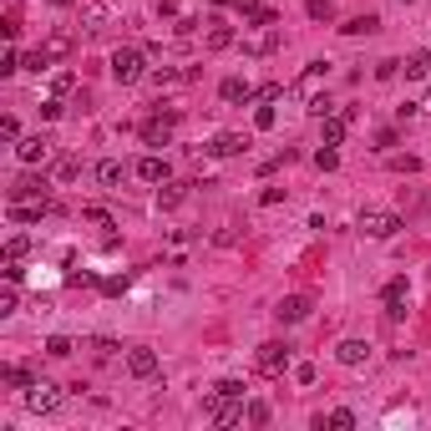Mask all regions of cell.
Instances as JSON below:
<instances>
[{
	"instance_id": "1",
	"label": "cell",
	"mask_w": 431,
	"mask_h": 431,
	"mask_svg": "<svg viewBox=\"0 0 431 431\" xmlns=\"http://www.w3.org/2000/svg\"><path fill=\"white\" fill-rule=\"evenodd\" d=\"M203 416L218 421V426H239V421H249V406H244V396H218V391H208L203 396Z\"/></svg>"
},
{
	"instance_id": "2",
	"label": "cell",
	"mask_w": 431,
	"mask_h": 431,
	"mask_svg": "<svg viewBox=\"0 0 431 431\" xmlns=\"http://www.w3.org/2000/svg\"><path fill=\"white\" fill-rule=\"evenodd\" d=\"M112 76H117V82H122V86L142 82V76H148V56H142V51H132V46L112 51Z\"/></svg>"
},
{
	"instance_id": "3",
	"label": "cell",
	"mask_w": 431,
	"mask_h": 431,
	"mask_svg": "<svg viewBox=\"0 0 431 431\" xmlns=\"http://www.w3.org/2000/svg\"><path fill=\"white\" fill-rule=\"evenodd\" d=\"M401 213H391V208H365L360 213V233L365 239H391V233H401Z\"/></svg>"
},
{
	"instance_id": "4",
	"label": "cell",
	"mask_w": 431,
	"mask_h": 431,
	"mask_svg": "<svg viewBox=\"0 0 431 431\" xmlns=\"http://www.w3.org/2000/svg\"><path fill=\"white\" fill-rule=\"evenodd\" d=\"M61 406V386H51V381H36L31 391H25V411H36V416H51Z\"/></svg>"
},
{
	"instance_id": "5",
	"label": "cell",
	"mask_w": 431,
	"mask_h": 431,
	"mask_svg": "<svg viewBox=\"0 0 431 431\" xmlns=\"http://www.w3.org/2000/svg\"><path fill=\"white\" fill-rule=\"evenodd\" d=\"M158 350H152V345H132V350H127V371H132L137 375V381H152V375H158Z\"/></svg>"
},
{
	"instance_id": "6",
	"label": "cell",
	"mask_w": 431,
	"mask_h": 431,
	"mask_svg": "<svg viewBox=\"0 0 431 431\" xmlns=\"http://www.w3.org/2000/svg\"><path fill=\"white\" fill-rule=\"evenodd\" d=\"M259 371H264V375H284V371H290V345H284V340L259 345Z\"/></svg>"
},
{
	"instance_id": "7",
	"label": "cell",
	"mask_w": 431,
	"mask_h": 431,
	"mask_svg": "<svg viewBox=\"0 0 431 431\" xmlns=\"http://www.w3.org/2000/svg\"><path fill=\"white\" fill-rule=\"evenodd\" d=\"M16 158H21L25 167H41V163L51 158V137H46V132H36V137H21V142H16Z\"/></svg>"
},
{
	"instance_id": "8",
	"label": "cell",
	"mask_w": 431,
	"mask_h": 431,
	"mask_svg": "<svg viewBox=\"0 0 431 431\" xmlns=\"http://www.w3.org/2000/svg\"><path fill=\"white\" fill-rule=\"evenodd\" d=\"M173 122H178L173 112L148 117V122H142V142H148V148H167V142H173Z\"/></svg>"
},
{
	"instance_id": "9",
	"label": "cell",
	"mask_w": 431,
	"mask_h": 431,
	"mask_svg": "<svg viewBox=\"0 0 431 431\" xmlns=\"http://www.w3.org/2000/svg\"><path fill=\"white\" fill-rule=\"evenodd\" d=\"M244 148H249V137H244V132H218L203 152H208V158H233V152H244Z\"/></svg>"
},
{
	"instance_id": "10",
	"label": "cell",
	"mask_w": 431,
	"mask_h": 431,
	"mask_svg": "<svg viewBox=\"0 0 431 431\" xmlns=\"http://www.w3.org/2000/svg\"><path fill=\"white\" fill-rule=\"evenodd\" d=\"M10 203H51L46 198V178H21L10 188Z\"/></svg>"
},
{
	"instance_id": "11",
	"label": "cell",
	"mask_w": 431,
	"mask_h": 431,
	"mask_svg": "<svg viewBox=\"0 0 431 431\" xmlns=\"http://www.w3.org/2000/svg\"><path fill=\"white\" fill-rule=\"evenodd\" d=\"M274 315H279L284 325H299V320H310V294H284Z\"/></svg>"
},
{
	"instance_id": "12",
	"label": "cell",
	"mask_w": 431,
	"mask_h": 431,
	"mask_svg": "<svg viewBox=\"0 0 431 431\" xmlns=\"http://www.w3.org/2000/svg\"><path fill=\"white\" fill-rule=\"evenodd\" d=\"M406 294H411V284H406V279H391V284H386V294H381V299H386V315H391V320L406 315Z\"/></svg>"
},
{
	"instance_id": "13",
	"label": "cell",
	"mask_w": 431,
	"mask_h": 431,
	"mask_svg": "<svg viewBox=\"0 0 431 431\" xmlns=\"http://www.w3.org/2000/svg\"><path fill=\"white\" fill-rule=\"evenodd\" d=\"M137 178H142V183H167V178H173V167H167V158L148 152V158L137 163Z\"/></svg>"
},
{
	"instance_id": "14",
	"label": "cell",
	"mask_w": 431,
	"mask_h": 431,
	"mask_svg": "<svg viewBox=\"0 0 431 431\" xmlns=\"http://www.w3.org/2000/svg\"><path fill=\"white\" fill-rule=\"evenodd\" d=\"M335 360H340V365H365V360H371V345H365V340H340V345H335Z\"/></svg>"
},
{
	"instance_id": "15",
	"label": "cell",
	"mask_w": 431,
	"mask_h": 431,
	"mask_svg": "<svg viewBox=\"0 0 431 431\" xmlns=\"http://www.w3.org/2000/svg\"><path fill=\"white\" fill-rule=\"evenodd\" d=\"M71 46H76V36H71V31H56V36H46V41H41L46 61H61V56H71Z\"/></svg>"
},
{
	"instance_id": "16",
	"label": "cell",
	"mask_w": 431,
	"mask_h": 431,
	"mask_svg": "<svg viewBox=\"0 0 431 431\" xmlns=\"http://www.w3.org/2000/svg\"><path fill=\"white\" fill-rule=\"evenodd\" d=\"M203 46H208V51H229V46H233V25H224V21H208Z\"/></svg>"
},
{
	"instance_id": "17",
	"label": "cell",
	"mask_w": 431,
	"mask_h": 431,
	"mask_svg": "<svg viewBox=\"0 0 431 431\" xmlns=\"http://www.w3.org/2000/svg\"><path fill=\"white\" fill-rule=\"evenodd\" d=\"M401 71H406L411 82H426V76H431V51H411V56L401 61Z\"/></svg>"
},
{
	"instance_id": "18",
	"label": "cell",
	"mask_w": 431,
	"mask_h": 431,
	"mask_svg": "<svg viewBox=\"0 0 431 431\" xmlns=\"http://www.w3.org/2000/svg\"><path fill=\"white\" fill-rule=\"evenodd\" d=\"M46 213H51V203H10V218H16V224H41Z\"/></svg>"
},
{
	"instance_id": "19",
	"label": "cell",
	"mask_w": 431,
	"mask_h": 431,
	"mask_svg": "<svg viewBox=\"0 0 431 431\" xmlns=\"http://www.w3.org/2000/svg\"><path fill=\"white\" fill-rule=\"evenodd\" d=\"M218 97H224V102H254V86L244 82V76H229V82L218 86Z\"/></svg>"
},
{
	"instance_id": "20",
	"label": "cell",
	"mask_w": 431,
	"mask_h": 431,
	"mask_svg": "<svg viewBox=\"0 0 431 431\" xmlns=\"http://www.w3.org/2000/svg\"><path fill=\"white\" fill-rule=\"evenodd\" d=\"M122 178H127V167L117 163V158H107V163H97V183L102 188H122Z\"/></svg>"
},
{
	"instance_id": "21",
	"label": "cell",
	"mask_w": 431,
	"mask_h": 431,
	"mask_svg": "<svg viewBox=\"0 0 431 431\" xmlns=\"http://www.w3.org/2000/svg\"><path fill=\"white\" fill-rule=\"evenodd\" d=\"M320 122H325V148H340L350 132V117H320Z\"/></svg>"
},
{
	"instance_id": "22",
	"label": "cell",
	"mask_w": 431,
	"mask_h": 431,
	"mask_svg": "<svg viewBox=\"0 0 431 431\" xmlns=\"http://www.w3.org/2000/svg\"><path fill=\"white\" fill-rule=\"evenodd\" d=\"M325 76H330V61H310L305 67V76H299V91H315Z\"/></svg>"
},
{
	"instance_id": "23",
	"label": "cell",
	"mask_w": 431,
	"mask_h": 431,
	"mask_svg": "<svg viewBox=\"0 0 431 431\" xmlns=\"http://www.w3.org/2000/svg\"><path fill=\"white\" fill-rule=\"evenodd\" d=\"M0 386H16V391H31L36 381H31V371H25V365H5V371H0Z\"/></svg>"
},
{
	"instance_id": "24",
	"label": "cell",
	"mask_w": 431,
	"mask_h": 431,
	"mask_svg": "<svg viewBox=\"0 0 431 431\" xmlns=\"http://www.w3.org/2000/svg\"><path fill=\"white\" fill-rule=\"evenodd\" d=\"M183 198H188V183H163L158 188V208H178Z\"/></svg>"
},
{
	"instance_id": "25",
	"label": "cell",
	"mask_w": 431,
	"mask_h": 431,
	"mask_svg": "<svg viewBox=\"0 0 431 431\" xmlns=\"http://www.w3.org/2000/svg\"><path fill=\"white\" fill-rule=\"evenodd\" d=\"M325 426H340V431H345V426H356V411H345V406H340V411H330V416H315V431H325Z\"/></svg>"
},
{
	"instance_id": "26",
	"label": "cell",
	"mask_w": 431,
	"mask_h": 431,
	"mask_svg": "<svg viewBox=\"0 0 431 431\" xmlns=\"http://www.w3.org/2000/svg\"><path fill=\"white\" fill-rule=\"evenodd\" d=\"M375 25H381V21H375V16H350V21L340 25V31H345V36H371V31H375Z\"/></svg>"
},
{
	"instance_id": "27",
	"label": "cell",
	"mask_w": 431,
	"mask_h": 431,
	"mask_svg": "<svg viewBox=\"0 0 431 431\" xmlns=\"http://www.w3.org/2000/svg\"><path fill=\"white\" fill-rule=\"evenodd\" d=\"M71 178H82V158H61L56 163V183H71Z\"/></svg>"
},
{
	"instance_id": "28",
	"label": "cell",
	"mask_w": 431,
	"mask_h": 431,
	"mask_svg": "<svg viewBox=\"0 0 431 431\" xmlns=\"http://www.w3.org/2000/svg\"><path fill=\"white\" fill-rule=\"evenodd\" d=\"M305 10H310V21H335V5H330V0H305Z\"/></svg>"
},
{
	"instance_id": "29",
	"label": "cell",
	"mask_w": 431,
	"mask_h": 431,
	"mask_svg": "<svg viewBox=\"0 0 431 431\" xmlns=\"http://www.w3.org/2000/svg\"><path fill=\"white\" fill-rule=\"evenodd\" d=\"M71 350H76V345L67 340V335H51V340H46V356H56V360H67Z\"/></svg>"
},
{
	"instance_id": "30",
	"label": "cell",
	"mask_w": 431,
	"mask_h": 431,
	"mask_svg": "<svg viewBox=\"0 0 431 431\" xmlns=\"http://www.w3.org/2000/svg\"><path fill=\"white\" fill-rule=\"evenodd\" d=\"M102 294H127V274H107V279H97Z\"/></svg>"
},
{
	"instance_id": "31",
	"label": "cell",
	"mask_w": 431,
	"mask_h": 431,
	"mask_svg": "<svg viewBox=\"0 0 431 431\" xmlns=\"http://www.w3.org/2000/svg\"><path fill=\"white\" fill-rule=\"evenodd\" d=\"M315 167H320V173H335V167H340V152H335V148H320V152H315Z\"/></svg>"
},
{
	"instance_id": "32",
	"label": "cell",
	"mask_w": 431,
	"mask_h": 431,
	"mask_svg": "<svg viewBox=\"0 0 431 431\" xmlns=\"http://www.w3.org/2000/svg\"><path fill=\"white\" fill-rule=\"evenodd\" d=\"M249 25H264V31H274L279 25V10H269V5H259L254 16H249Z\"/></svg>"
},
{
	"instance_id": "33",
	"label": "cell",
	"mask_w": 431,
	"mask_h": 431,
	"mask_svg": "<svg viewBox=\"0 0 431 431\" xmlns=\"http://www.w3.org/2000/svg\"><path fill=\"white\" fill-rule=\"evenodd\" d=\"M82 218H86V224H97V229H112V213H107V208H97V203L82 208Z\"/></svg>"
},
{
	"instance_id": "34",
	"label": "cell",
	"mask_w": 431,
	"mask_h": 431,
	"mask_svg": "<svg viewBox=\"0 0 431 431\" xmlns=\"http://www.w3.org/2000/svg\"><path fill=\"white\" fill-rule=\"evenodd\" d=\"M71 86H76V76H71V71H56V76H51V97H67Z\"/></svg>"
},
{
	"instance_id": "35",
	"label": "cell",
	"mask_w": 431,
	"mask_h": 431,
	"mask_svg": "<svg viewBox=\"0 0 431 431\" xmlns=\"http://www.w3.org/2000/svg\"><path fill=\"white\" fill-rule=\"evenodd\" d=\"M274 122H279V112H274V107H259V112H254V127H259V132H274Z\"/></svg>"
},
{
	"instance_id": "36",
	"label": "cell",
	"mask_w": 431,
	"mask_h": 431,
	"mask_svg": "<svg viewBox=\"0 0 431 431\" xmlns=\"http://www.w3.org/2000/svg\"><path fill=\"white\" fill-rule=\"evenodd\" d=\"M249 426H269V401H249Z\"/></svg>"
},
{
	"instance_id": "37",
	"label": "cell",
	"mask_w": 431,
	"mask_h": 431,
	"mask_svg": "<svg viewBox=\"0 0 431 431\" xmlns=\"http://www.w3.org/2000/svg\"><path fill=\"white\" fill-rule=\"evenodd\" d=\"M21 67H25V61H21V51H16V46H10V51H5V56H0V76H10V71H21Z\"/></svg>"
},
{
	"instance_id": "38",
	"label": "cell",
	"mask_w": 431,
	"mask_h": 431,
	"mask_svg": "<svg viewBox=\"0 0 431 431\" xmlns=\"http://www.w3.org/2000/svg\"><path fill=\"white\" fill-rule=\"evenodd\" d=\"M25 254H31V239H21V233H16V239L5 244V259H25Z\"/></svg>"
},
{
	"instance_id": "39",
	"label": "cell",
	"mask_w": 431,
	"mask_h": 431,
	"mask_svg": "<svg viewBox=\"0 0 431 431\" xmlns=\"http://www.w3.org/2000/svg\"><path fill=\"white\" fill-rule=\"evenodd\" d=\"M25 71H51V61H46V51H41V46L25 56Z\"/></svg>"
},
{
	"instance_id": "40",
	"label": "cell",
	"mask_w": 431,
	"mask_h": 431,
	"mask_svg": "<svg viewBox=\"0 0 431 431\" xmlns=\"http://www.w3.org/2000/svg\"><path fill=\"white\" fill-rule=\"evenodd\" d=\"M0 137H5V142L21 137V122H16V117H0Z\"/></svg>"
},
{
	"instance_id": "41",
	"label": "cell",
	"mask_w": 431,
	"mask_h": 431,
	"mask_svg": "<svg viewBox=\"0 0 431 431\" xmlns=\"http://www.w3.org/2000/svg\"><path fill=\"white\" fill-rule=\"evenodd\" d=\"M61 117V97H51V102H41V122H56Z\"/></svg>"
},
{
	"instance_id": "42",
	"label": "cell",
	"mask_w": 431,
	"mask_h": 431,
	"mask_svg": "<svg viewBox=\"0 0 431 431\" xmlns=\"http://www.w3.org/2000/svg\"><path fill=\"white\" fill-rule=\"evenodd\" d=\"M396 71H401V61H375V76H381V82H391Z\"/></svg>"
},
{
	"instance_id": "43",
	"label": "cell",
	"mask_w": 431,
	"mask_h": 431,
	"mask_svg": "<svg viewBox=\"0 0 431 431\" xmlns=\"http://www.w3.org/2000/svg\"><path fill=\"white\" fill-rule=\"evenodd\" d=\"M213 391H218V396H244V381H218Z\"/></svg>"
},
{
	"instance_id": "44",
	"label": "cell",
	"mask_w": 431,
	"mask_h": 431,
	"mask_svg": "<svg viewBox=\"0 0 431 431\" xmlns=\"http://www.w3.org/2000/svg\"><path fill=\"white\" fill-rule=\"evenodd\" d=\"M91 350H97V356H102V360H112V356H117V350H122V345H117V340H97V345H91Z\"/></svg>"
},
{
	"instance_id": "45",
	"label": "cell",
	"mask_w": 431,
	"mask_h": 431,
	"mask_svg": "<svg viewBox=\"0 0 431 431\" xmlns=\"http://www.w3.org/2000/svg\"><path fill=\"white\" fill-rule=\"evenodd\" d=\"M16 305H21L16 290H5V294H0V315H16Z\"/></svg>"
},
{
	"instance_id": "46",
	"label": "cell",
	"mask_w": 431,
	"mask_h": 431,
	"mask_svg": "<svg viewBox=\"0 0 431 431\" xmlns=\"http://www.w3.org/2000/svg\"><path fill=\"white\" fill-rule=\"evenodd\" d=\"M294 381L299 386H315V365H294Z\"/></svg>"
},
{
	"instance_id": "47",
	"label": "cell",
	"mask_w": 431,
	"mask_h": 431,
	"mask_svg": "<svg viewBox=\"0 0 431 431\" xmlns=\"http://www.w3.org/2000/svg\"><path fill=\"white\" fill-rule=\"evenodd\" d=\"M67 284H97V274H86V269H71V274H67Z\"/></svg>"
},
{
	"instance_id": "48",
	"label": "cell",
	"mask_w": 431,
	"mask_h": 431,
	"mask_svg": "<svg viewBox=\"0 0 431 431\" xmlns=\"http://www.w3.org/2000/svg\"><path fill=\"white\" fill-rule=\"evenodd\" d=\"M259 203H269V208L284 203V188H264V193H259Z\"/></svg>"
},
{
	"instance_id": "49",
	"label": "cell",
	"mask_w": 431,
	"mask_h": 431,
	"mask_svg": "<svg viewBox=\"0 0 431 431\" xmlns=\"http://www.w3.org/2000/svg\"><path fill=\"white\" fill-rule=\"evenodd\" d=\"M233 10H244V16H254V10H259V0H233Z\"/></svg>"
},
{
	"instance_id": "50",
	"label": "cell",
	"mask_w": 431,
	"mask_h": 431,
	"mask_svg": "<svg viewBox=\"0 0 431 431\" xmlns=\"http://www.w3.org/2000/svg\"><path fill=\"white\" fill-rule=\"evenodd\" d=\"M51 5H76V0H51Z\"/></svg>"
},
{
	"instance_id": "51",
	"label": "cell",
	"mask_w": 431,
	"mask_h": 431,
	"mask_svg": "<svg viewBox=\"0 0 431 431\" xmlns=\"http://www.w3.org/2000/svg\"><path fill=\"white\" fill-rule=\"evenodd\" d=\"M213 5H233V0H213Z\"/></svg>"
},
{
	"instance_id": "52",
	"label": "cell",
	"mask_w": 431,
	"mask_h": 431,
	"mask_svg": "<svg viewBox=\"0 0 431 431\" xmlns=\"http://www.w3.org/2000/svg\"><path fill=\"white\" fill-rule=\"evenodd\" d=\"M401 5H411V0H401Z\"/></svg>"
},
{
	"instance_id": "53",
	"label": "cell",
	"mask_w": 431,
	"mask_h": 431,
	"mask_svg": "<svg viewBox=\"0 0 431 431\" xmlns=\"http://www.w3.org/2000/svg\"><path fill=\"white\" fill-rule=\"evenodd\" d=\"M426 107H431V102H426Z\"/></svg>"
}]
</instances>
